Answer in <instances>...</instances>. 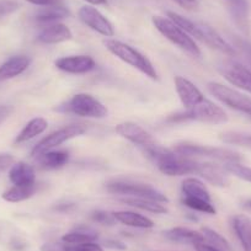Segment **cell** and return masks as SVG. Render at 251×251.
<instances>
[{
  "instance_id": "23",
  "label": "cell",
  "mask_w": 251,
  "mask_h": 251,
  "mask_svg": "<svg viewBox=\"0 0 251 251\" xmlns=\"http://www.w3.org/2000/svg\"><path fill=\"white\" fill-rule=\"evenodd\" d=\"M181 191H182L183 197H196V199L211 201V194L208 188L196 177L185 178L181 183Z\"/></svg>"
},
{
  "instance_id": "4",
  "label": "cell",
  "mask_w": 251,
  "mask_h": 251,
  "mask_svg": "<svg viewBox=\"0 0 251 251\" xmlns=\"http://www.w3.org/2000/svg\"><path fill=\"white\" fill-rule=\"evenodd\" d=\"M151 20H153V24L156 30L164 37L171 41L174 45H176L178 48L185 50L188 54H191L192 57H201V50L196 45V42L192 40L191 36L188 35L187 32H185L180 26L176 25L173 20H170L169 18H163V16H154Z\"/></svg>"
},
{
  "instance_id": "32",
  "label": "cell",
  "mask_w": 251,
  "mask_h": 251,
  "mask_svg": "<svg viewBox=\"0 0 251 251\" xmlns=\"http://www.w3.org/2000/svg\"><path fill=\"white\" fill-rule=\"evenodd\" d=\"M221 139L224 143L251 148V134L241 132H226L221 134Z\"/></svg>"
},
{
  "instance_id": "10",
  "label": "cell",
  "mask_w": 251,
  "mask_h": 251,
  "mask_svg": "<svg viewBox=\"0 0 251 251\" xmlns=\"http://www.w3.org/2000/svg\"><path fill=\"white\" fill-rule=\"evenodd\" d=\"M78 15L84 25L90 27L91 30L96 31L100 35L105 36V37H112L115 35V28H113L112 24L94 6H81L79 9Z\"/></svg>"
},
{
  "instance_id": "46",
  "label": "cell",
  "mask_w": 251,
  "mask_h": 251,
  "mask_svg": "<svg viewBox=\"0 0 251 251\" xmlns=\"http://www.w3.org/2000/svg\"><path fill=\"white\" fill-rule=\"evenodd\" d=\"M241 48H243V50H245V52L248 53V54L251 57V45H248V43H243V47H241Z\"/></svg>"
},
{
  "instance_id": "33",
  "label": "cell",
  "mask_w": 251,
  "mask_h": 251,
  "mask_svg": "<svg viewBox=\"0 0 251 251\" xmlns=\"http://www.w3.org/2000/svg\"><path fill=\"white\" fill-rule=\"evenodd\" d=\"M224 169L236 177L251 183V168L249 166L243 165L240 163H229L224 164Z\"/></svg>"
},
{
  "instance_id": "11",
  "label": "cell",
  "mask_w": 251,
  "mask_h": 251,
  "mask_svg": "<svg viewBox=\"0 0 251 251\" xmlns=\"http://www.w3.org/2000/svg\"><path fill=\"white\" fill-rule=\"evenodd\" d=\"M219 72L231 85L251 94V69L248 67L236 62H226L219 67Z\"/></svg>"
},
{
  "instance_id": "1",
  "label": "cell",
  "mask_w": 251,
  "mask_h": 251,
  "mask_svg": "<svg viewBox=\"0 0 251 251\" xmlns=\"http://www.w3.org/2000/svg\"><path fill=\"white\" fill-rule=\"evenodd\" d=\"M168 18L173 20L176 25L180 26L185 32H187L192 37H196L201 42L206 43L208 47L219 50L226 55H230V57L236 55L235 48L230 43L226 42L211 26L206 25V24L194 23V21L188 20L187 18L180 15V14L174 13V11H168Z\"/></svg>"
},
{
  "instance_id": "7",
  "label": "cell",
  "mask_w": 251,
  "mask_h": 251,
  "mask_svg": "<svg viewBox=\"0 0 251 251\" xmlns=\"http://www.w3.org/2000/svg\"><path fill=\"white\" fill-rule=\"evenodd\" d=\"M59 110L86 118H105L108 113L107 108L102 102H100L93 95L84 93L74 95Z\"/></svg>"
},
{
  "instance_id": "3",
  "label": "cell",
  "mask_w": 251,
  "mask_h": 251,
  "mask_svg": "<svg viewBox=\"0 0 251 251\" xmlns=\"http://www.w3.org/2000/svg\"><path fill=\"white\" fill-rule=\"evenodd\" d=\"M169 121L170 122L197 121V122L219 125V123H226L228 121V115L221 106L204 99L199 105L188 108L185 112H178L176 115L170 116Z\"/></svg>"
},
{
  "instance_id": "40",
  "label": "cell",
  "mask_w": 251,
  "mask_h": 251,
  "mask_svg": "<svg viewBox=\"0 0 251 251\" xmlns=\"http://www.w3.org/2000/svg\"><path fill=\"white\" fill-rule=\"evenodd\" d=\"M102 244L103 246H106L107 249H112V250H126L127 249L126 244H123L120 240H115V239H107Z\"/></svg>"
},
{
  "instance_id": "41",
  "label": "cell",
  "mask_w": 251,
  "mask_h": 251,
  "mask_svg": "<svg viewBox=\"0 0 251 251\" xmlns=\"http://www.w3.org/2000/svg\"><path fill=\"white\" fill-rule=\"evenodd\" d=\"M11 112H13V107H11V106L0 105V126L8 120L9 116L11 115Z\"/></svg>"
},
{
  "instance_id": "12",
  "label": "cell",
  "mask_w": 251,
  "mask_h": 251,
  "mask_svg": "<svg viewBox=\"0 0 251 251\" xmlns=\"http://www.w3.org/2000/svg\"><path fill=\"white\" fill-rule=\"evenodd\" d=\"M115 131L122 138L127 139L131 143H133L134 146H141L146 148V147H149L155 143L151 133L147 132L144 128H142L141 126H138L137 123L122 122L116 126Z\"/></svg>"
},
{
  "instance_id": "34",
  "label": "cell",
  "mask_w": 251,
  "mask_h": 251,
  "mask_svg": "<svg viewBox=\"0 0 251 251\" xmlns=\"http://www.w3.org/2000/svg\"><path fill=\"white\" fill-rule=\"evenodd\" d=\"M91 218L93 221H95L96 223L102 224V226H113L116 223V218L113 216V213L106 211H96L91 214Z\"/></svg>"
},
{
  "instance_id": "6",
  "label": "cell",
  "mask_w": 251,
  "mask_h": 251,
  "mask_svg": "<svg viewBox=\"0 0 251 251\" xmlns=\"http://www.w3.org/2000/svg\"><path fill=\"white\" fill-rule=\"evenodd\" d=\"M174 151L178 155L191 158V156H204V158L214 159L224 164L240 163L244 160L243 155L238 151H230L226 148H217V147L200 146V144L181 143L176 144Z\"/></svg>"
},
{
  "instance_id": "9",
  "label": "cell",
  "mask_w": 251,
  "mask_h": 251,
  "mask_svg": "<svg viewBox=\"0 0 251 251\" xmlns=\"http://www.w3.org/2000/svg\"><path fill=\"white\" fill-rule=\"evenodd\" d=\"M85 127L81 125L66 126V127H63V128L48 134V136L45 137L42 141L38 142V143L33 147L32 151H31V155H32L33 158H38V156H41L42 154L52 151L55 147L66 143L69 139H73L75 138V137L81 136V134L85 133Z\"/></svg>"
},
{
  "instance_id": "36",
  "label": "cell",
  "mask_w": 251,
  "mask_h": 251,
  "mask_svg": "<svg viewBox=\"0 0 251 251\" xmlns=\"http://www.w3.org/2000/svg\"><path fill=\"white\" fill-rule=\"evenodd\" d=\"M68 251H103V250L99 244L91 241V243L78 244V245H69Z\"/></svg>"
},
{
  "instance_id": "19",
  "label": "cell",
  "mask_w": 251,
  "mask_h": 251,
  "mask_svg": "<svg viewBox=\"0 0 251 251\" xmlns=\"http://www.w3.org/2000/svg\"><path fill=\"white\" fill-rule=\"evenodd\" d=\"M168 240L173 241V243L178 244H192L196 245L199 243H204V238L202 233H199L196 230H191V229L182 228V226H177V228H171L169 230H165L163 233Z\"/></svg>"
},
{
  "instance_id": "15",
  "label": "cell",
  "mask_w": 251,
  "mask_h": 251,
  "mask_svg": "<svg viewBox=\"0 0 251 251\" xmlns=\"http://www.w3.org/2000/svg\"><path fill=\"white\" fill-rule=\"evenodd\" d=\"M72 38H73V33H72L71 28L64 24L59 23L50 24L46 27H43L37 36V40L40 42L46 43V45L66 42Z\"/></svg>"
},
{
  "instance_id": "29",
  "label": "cell",
  "mask_w": 251,
  "mask_h": 251,
  "mask_svg": "<svg viewBox=\"0 0 251 251\" xmlns=\"http://www.w3.org/2000/svg\"><path fill=\"white\" fill-rule=\"evenodd\" d=\"M96 239H98V233L91 228H78L63 235L62 240L69 245H78V244L91 243Z\"/></svg>"
},
{
  "instance_id": "2",
  "label": "cell",
  "mask_w": 251,
  "mask_h": 251,
  "mask_svg": "<svg viewBox=\"0 0 251 251\" xmlns=\"http://www.w3.org/2000/svg\"><path fill=\"white\" fill-rule=\"evenodd\" d=\"M105 47L107 48L108 52L112 53L118 59L127 63V64H129L133 68L138 69L141 73L146 74L147 76H149L153 80H158L159 79L158 73H156L155 68L153 67L151 60L146 55L142 54L141 52H138L136 48L132 47V46L111 38V40L105 41Z\"/></svg>"
},
{
  "instance_id": "5",
  "label": "cell",
  "mask_w": 251,
  "mask_h": 251,
  "mask_svg": "<svg viewBox=\"0 0 251 251\" xmlns=\"http://www.w3.org/2000/svg\"><path fill=\"white\" fill-rule=\"evenodd\" d=\"M106 190L111 194L123 195L128 197H137V199H147L151 201L168 203L169 200L163 192L156 190L151 185L142 182H134L131 180H111L106 183Z\"/></svg>"
},
{
  "instance_id": "38",
  "label": "cell",
  "mask_w": 251,
  "mask_h": 251,
  "mask_svg": "<svg viewBox=\"0 0 251 251\" xmlns=\"http://www.w3.org/2000/svg\"><path fill=\"white\" fill-rule=\"evenodd\" d=\"M14 165V156L10 154H0V174Z\"/></svg>"
},
{
  "instance_id": "13",
  "label": "cell",
  "mask_w": 251,
  "mask_h": 251,
  "mask_svg": "<svg viewBox=\"0 0 251 251\" xmlns=\"http://www.w3.org/2000/svg\"><path fill=\"white\" fill-rule=\"evenodd\" d=\"M174 81H175L176 93L186 110L199 105L204 100L202 91L188 79L183 78V76H175Z\"/></svg>"
},
{
  "instance_id": "22",
  "label": "cell",
  "mask_w": 251,
  "mask_h": 251,
  "mask_svg": "<svg viewBox=\"0 0 251 251\" xmlns=\"http://www.w3.org/2000/svg\"><path fill=\"white\" fill-rule=\"evenodd\" d=\"M116 221L120 223L125 224V226H133V228H141V229H149L154 226V222L151 219L147 218L146 216L136 213V212L129 211H120L113 212Z\"/></svg>"
},
{
  "instance_id": "31",
  "label": "cell",
  "mask_w": 251,
  "mask_h": 251,
  "mask_svg": "<svg viewBox=\"0 0 251 251\" xmlns=\"http://www.w3.org/2000/svg\"><path fill=\"white\" fill-rule=\"evenodd\" d=\"M182 203L188 208L194 209V211L202 212L207 214H216L217 211L214 208L211 201H206L202 199H196V197H182Z\"/></svg>"
},
{
  "instance_id": "21",
  "label": "cell",
  "mask_w": 251,
  "mask_h": 251,
  "mask_svg": "<svg viewBox=\"0 0 251 251\" xmlns=\"http://www.w3.org/2000/svg\"><path fill=\"white\" fill-rule=\"evenodd\" d=\"M231 226L244 251H251V218L245 214H238L231 219Z\"/></svg>"
},
{
  "instance_id": "43",
  "label": "cell",
  "mask_w": 251,
  "mask_h": 251,
  "mask_svg": "<svg viewBox=\"0 0 251 251\" xmlns=\"http://www.w3.org/2000/svg\"><path fill=\"white\" fill-rule=\"evenodd\" d=\"M195 248H196V251H221L218 250V249L213 248L212 245H209V244H206V241H204V243L196 244Z\"/></svg>"
},
{
  "instance_id": "35",
  "label": "cell",
  "mask_w": 251,
  "mask_h": 251,
  "mask_svg": "<svg viewBox=\"0 0 251 251\" xmlns=\"http://www.w3.org/2000/svg\"><path fill=\"white\" fill-rule=\"evenodd\" d=\"M19 9V4L14 0H0V18L9 15Z\"/></svg>"
},
{
  "instance_id": "16",
  "label": "cell",
  "mask_w": 251,
  "mask_h": 251,
  "mask_svg": "<svg viewBox=\"0 0 251 251\" xmlns=\"http://www.w3.org/2000/svg\"><path fill=\"white\" fill-rule=\"evenodd\" d=\"M226 173H228V171L224 169V166L222 168V166L213 163H200L196 175H200L201 177H203L204 180L211 182L212 185L224 187V186L228 185L229 182Z\"/></svg>"
},
{
  "instance_id": "20",
  "label": "cell",
  "mask_w": 251,
  "mask_h": 251,
  "mask_svg": "<svg viewBox=\"0 0 251 251\" xmlns=\"http://www.w3.org/2000/svg\"><path fill=\"white\" fill-rule=\"evenodd\" d=\"M229 11L236 27L248 35L250 30L249 25V5L246 0H229Z\"/></svg>"
},
{
  "instance_id": "8",
  "label": "cell",
  "mask_w": 251,
  "mask_h": 251,
  "mask_svg": "<svg viewBox=\"0 0 251 251\" xmlns=\"http://www.w3.org/2000/svg\"><path fill=\"white\" fill-rule=\"evenodd\" d=\"M208 90L222 103H224L228 107L233 108V110L239 111L241 113H245V115L251 117L250 96L239 93L238 90H234V89L223 85V84L214 83V81L208 84Z\"/></svg>"
},
{
  "instance_id": "17",
  "label": "cell",
  "mask_w": 251,
  "mask_h": 251,
  "mask_svg": "<svg viewBox=\"0 0 251 251\" xmlns=\"http://www.w3.org/2000/svg\"><path fill=\"white\" fill-rule=\"evenodd\" d=\"M31 59L27 55H15L11 57L0 66V80L15 78L30 67Z\"/></svg>"
},
{
  "instance_id": "45",
  "label": "cell",
  "mask_w": 251,
  "mask_h": 251,
  "mask_svg": "<svg viewBox=\"0 0 251 251\" xmlns=\"http://www.w3.org/2000/svg\"><path fill=\"white\" fill-rule=\"evenodd\" d=\"M243 208L245 209L246 212H250L251 213V199L248 200V201H245L243 203Z\"/></svg>"
},
{
  "instance_id": "44",
  "label": "cell",
  "mask_w": 251,
  "mask_h": 251,
  "mask_svg": "<svg viewBox=\"0 0 251 251\" xmlns=\"http://www.w3.org/2000/svg\"><path fill=\"white\" fill-rule=\"evenodd\" d=\"M85 1L91 5H103V4L107 3V0H85Z\"/></svg>"
},
{
  "instance_id": "25",
  "label": "cell",
  "mask_w": 251,
  "mask_h": 251,
  "mask_svg": "<svg viewBox=\"0 0 251 251\" xmlns=\"http://www.w3.org/2000/svg\"><path fill=\"white\" fill-rule=\"evenodd\" d=\"M67 16H69L68 9H66L63 5H57V6H46L42 8L40 11H37L36 14V21L40 24H54L58 20H62V19H66Z\"/></svg>"
},
{
  "instance_id": "14",
  "label": "cell",
  "mask_w": 251,
  "mask_h": 251,
  "mask_svg": "<svg viewBox=\"0 0 251 251\" xmlns=\"http://www.w3.org/2000/svg\"><path fill=\"white\" fill-rule=\"evenodd\" d=\"M55 67L69 74H85L93 71L96 63L90 55H68L54 62Z\"/></svg>"
},
{
  "instance_id": "39",
  "label": "cell",
  "mask_w": 251,
  "mask_h": 251,
  "mask_svg": "<svg viewBox=\"0 0 251 251\" xmlns=\"http://www.w3.org/2000/svg\"><path fill=\"white\" fill-rule=\"evenodd\" d=\"M27 3L33 4V5H38V6H57V5H62L63 0H26Z\"/></svg>"
},
{
  "instance_id": "42",
  "label": "cell",
  "mask_w": 251,
  "mask_h": 251,
  "mask_svg": "<svg viewBox=\"0 0 251 251\" xmlns=\"http://www.w3.org/2000/svg\"><path fill=\"white\" fill-rule=\"evenodd\" d=\"M175 1L187 10H194L197 6V0H175Z\"/></svg>"
},
{
  "instance_id": "30",
  "label": "cell",
  "mask_w": 251,
  "mask_h": 251,
  "mask_svg": "<svg viewBox=\"0 0 251 251\" xmlns=\"http://www.w3.org/2000/svg\"><path fill=\"white\" fill-rule=\"evenodd\" d=\"M202 235H203L204 241L212 245L213 248L218 249L221 251H231L230 244L226 241V238L217 233L216 230L211 228H202Z\"/></svg>"
},
{
  "instance_id": "18",
  "label": "cell",
  "mask_w": 251,
  "mask_h": 251,
  "mask_svg": "<svg viewBox=\"0 0 251 251\" xmlns=\"http://www.w3.org/2000/svg\"><path fill=\"white\" fill-rule=\"evenodd\" d=\"M9 178L15 186H32L36 182L35 169L24 161H19L10 168Z\"/></svg>"
},
{
  "instance_id": "24",
  "label": "cell",
  "mask_w": 251,
  "mask_h": 251,
  "mask_svg": "<svg viewBox=\"0 0 251 251\" xmlns=\"http://www.w3.org/2000/svg\"><path fill=\"white\" fill-rule=\"evenodd\" d=\"M48 127V122L47 120L42 117H36L33 120H31L27 125L25 126L23 128V131L18 134L15 139V143L16 144H20V143H25V142L31 141L35 137L40 136L41 133L47 129Z\"/></svg>"
},
{
  "instance_id": "27",
  "label": "cell",
  "mask_w": 251,
  "mask_h": 251,
  "mask_svg": "<svg viewBox=\"0 0 251 251\" xmlns=\"http://www.w3.org/2000/svg\"><path fill=\"white\" fill-rule=\"evenodd\" d=\"M69 160V153L64 151H50L38 156L41 166L45 169H57L66 165Z\"/></svg>"
},
{
  "instance_id": "26",
  "label": "cell",
  "mask_w": 251,
  "mask_h": 251,
  "mask_svg": "<svg viewBox=\"0 0 251 251\" xmlns=\"http://www.w3.org/2000/svg\"><path fill=\"white\" fill-rule=\"evenodd\" d=\"M121 202L125 204H128L131 207H136V208L143 209V211L147 212H151V213L155 214L168 213V209L160 202L151 201V200L137 199V197H125V199H121Z\"/></svg>"
},
{
  "instance_id": "28",
  "label": "cell",
  "mask_w": 251,
  "mask_h": 251,
  "mask_svg": "<svg viewBox=\"0 0 251 251\" xmlns=\"http://www.w3.org/2000/svg\"><path fill=\"white\" fill-rule=\"evenodd\" d=\"M36 192V185L32 186H15L6 190L1 197L4 201L16 203V202H23L25 200L31 199Z\"/></svg>"
},
{
  "instance_id": "37",
  "label": "cell",
  "mask_w": 251,
  "mask_h": 251,
  "mask_svg": "<svg viewBox=\"0 0 251 251\" xmlns=\"http://www.w3.org/2000/svg\"><path fill=\"white\" fill-rule=\"evenodd\" d=\"M69 245L67 243H46L41 246V251H68Z\"/></svg>"
}]
</instances>
